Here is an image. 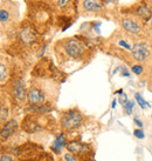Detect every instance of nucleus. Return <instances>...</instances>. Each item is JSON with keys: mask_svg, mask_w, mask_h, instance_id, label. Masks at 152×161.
I'll return each instance as SVG.
<instances>
[{"mask_svg": "<svg viewBox=\"0 0 152 161\" xmlns=\"http://www.w3.org/2000/svg\"><path fill=\"white\" fill-rule=\"evenodd\" d=\"M82 121H83L82 114L76 109H70L62 115L60 124H61L62 129L70 131V129H75L77 127H80L82 125Z\"/></svg>", "mask_w": 152, "mask_h": 161, "instance_id": "f257e3e1", "label": "nucleus"}, {"mask_svg": "<svg viewBox=\"0 0 152 161\" xmlns=\"http://www.w3.org/2000/svg\"><path fill=\"white\" fill-rule=\"evenodd\" d=\"M112 1H115V0H104V2H112Z\"/></svg>", "mask_w": 152, "mask_h": 161, "instance_id": "cd10ccee", "label": "nucleus"}, {"mask_svg": "<svg viewBox=\"0 0 152 161\" xmlns=\"http://www.w3.org/2000/svg\"><path fill=\"white\" fill-rule=\"evenodd\" d=\"M132 55L135 58V60H137L138 63H145L150 55H151V52H150V47L146 42H138L136 44L132 50Z\"/></svg>", "mask_w": 152, "mask_h": 161, "instance_id": "f03ea898", "label": "nucleus"}, {"mask_svg": "<svg viewBox=\"0 0 152 161\" xmlns=\"http://www.w3.org/2000/svg\"><path fill=\"white\" fill-rule=\"evenodd\" d=\"M22 128H23V131H26L27 133H34V132H38V131L41 129L40 126H39L36 122H34V121H28V120L23 121Z\"/></svg>", "mask_w": 152, "mask_h": 161, "instance_id": "f8f14e48", "label": "nucleus"}, {"mask_svg": "<svg viewBox=\"0 0 152 161\" xmlns=\"http://www.w3.org/2000/svg\"><path fill=\"white\" fill-rule=\"evenodd\" d=\"M137 14H138L141 18H143L144 20H149L152 15L151 11L149 9V7H148V6H144V5H142V6H139V7L137 8Z\"/></svg>", "mask_w": 152, "mask_h": 161, "instance_id": "ddd939ff", "label": "nucleus"}, {"mask_svg": "<svg viewBox=\"0 0 152 161\" xmlns=\"http://www.w3.org/2000/svg\"><path fill=\"white\" fill-rule=\"evenodd\" d=\"M27 100L31 105H41L45 101V94L41 89L36 88V87H32L28 92H27Z\"/></svg>", "mask_w": 152, "mask_h": 161, "instance_id": "20e7f679", "label": "nucleus"}, {"mask_svg": "<svg viewBox=\"0 0 152 161\" xmlns=\"http://www.w3.org/2000/svg\"><path fill=\"white\" fill-rule=\"evenodd\" d=\"M118 45L122 46V47H124V48H126V50H130V51L132 50V47L130 46V44H128V42L124 41V40H119V41H118Z\"/></svg>", "mask_w": 152, "mask_h": 161, "instance_id": "4be33fe9", "label": "nucleus"}, {"mask_svg": "<svg viewBox=\"0 0 152 161\" xmlns=\"http://www.w3.org/2000/svg\"><path fill=\"white\" fill-rule=\"evenodd\" d=\"M134 106H135L134 101H128V104L124 106V111H125V113H126L128 115H130V114L132 113V108H134Z\"/></svg>", "mask_w": 152, "mask_h": 161, "instance_id": "dca6fc26", "label": "nucleus"}, {"mask_svg": "<svg viewBox=\"0 0 152 161\" xmlns=\"http://www.w3.org/2000/svg\"><path fill=\"white\" fill-rule=\"evenodd\" d=\"M65 51L66 53L73 58V59H77L80 58L83 53H84V45L75 39H72V40H68L65 45Z\"/></svg>", "mask_w": 152, "mask_h": 161, "instance_id": "7ed1b4c3", "label": "nucleus"}, {"mask_svg": "<svg viewBox=\"0 0 152 161\" xmlns=\"http://www.w3.org/2000/svg\"><path fill=\"white\" fill-rule=\"evenodd\" d=\"M66 148L68 150V152L73 153V154H87L90 152V147L85 144L78 142V141H69L66 145Z\"/></svg>", "mask_w": 152, "mask_h": 161, "instance_id": "423d86ee", "label": "nucleus"}, {"mask_svg": "<svg viewBox=\"0 0 152 161\" xmlns=\"http://www.w3.org/2000/svg\"><path fill=\"white\" fill-rule=\"evenodd\" d=\"M82 6H83V9L88 12H98L103 7L101 0H83Z\"/></svg>", "mask_w": 152, "mask_h": 161, "instance_id": "1a4fd4ad", "label": "nucleus"}, {"mask_svg": "<svg viewBox=\"0 0 152 161\" xmlns=\"http://www.w3.org/2000/svg\"><path fill=\"white\" fill-rule=\"evenodd\" d=\"M135 99H136L137 104L141 106V108H142V109L146 108V106H148V102H146V101L143 99V96H142L139 93H136V95H135Z\"/></svg>", "mask_w": 152, "mask_h": 161, "instance_id": "4468645a", "label": "nucleus"}, {"mask_svg": "<svg viewBox=\"0 0 152 161\" xmlns=\"http://www.w3.org/2000/svg\"><path fill=\"white\" fill-rule=\"evenodd\" d=\"M116 104H117V101H116V99H115V100L112 101V105H111V107H112V108H115V107H116Z\"/></svg>", "mask_w": 152, "mask_h": 161, "instance_id": "bb28decb", "label": "nucleus"}, {"mask_svg": "<svg viewBox=\"0 0 152 161\" xmlns=\"http://www.w3.org/2000/svg\"><path fill=\"white\" fill-rule=\"evenodd\" d=\"M0 161H16V160L13 157H11V155H2L0 158Z\"/></svg>", "mask_w": 152, "mask_h": 161, "instance_id": "5701e85b", "label": "nucleus"}, {"mask_svg": "<svg viewBox=\"0 0 152 161\" xmlns=\"http://www.w3.org/2000/svg\"><path fill=\"white\" fill-rule=\"evenodd\" d=\"M7 77V68L0 64V81H2Z\"/></svg>", "mask_w": 152, "mask_h": 161, "instance_id": "aec40b11", "label": "nucleus"}, {"mask_svg": "<svg viewBox=\"0 0 152 161\" xmlns=\"http://www.w3.org/2000/svg\"><path fill=\"white\" fill-rule=\"evenodd\" d=\"M63 158H65V161H77V158L75 157V154H73L70 152L66 153Z\"/></svg>", "mask_w": 152, "mask_h": 161, "instance_id": "412c9836", "label": "nucleus"}, {"mask_svg": "<svg viewBox=\"0 0 152 161\" xmlns=\"http://www.w3.org/2000/svg\"><path fill=\"white\" fill-rule=\"evenodd\" d=\"M122 75H123V77H130V73H129V71H128L125 67H124L123 71H122Z\"/></svg>", "mask_w": 152, "mask_h": 161, "instance_id": "a878e982", "label": "nucleus"}, {"mask_svg": "<svg viewBox=\"0 0 152 161\" xmlns=\"http://www.w3.org/2000/svg\"><path fill=\"white\" fill-rule=\"evenodd\" d=\"M9 18V14L6 9H0V21L4 22V21H7Z\"/></svg>", "mask_w": 152, "mask_h": 161, "instance_id": "a211bd4d", "label": "nucleus"}, {"mask_svg": "<svg viewBox=\"0 0 152 161\" xmlns=\"http://www.w3.org/2000/svg\"><path fill=\"white\" fill-rule=\"evenodd\" d=\"M122 26L126 32H129L131 34H138L142 31L141 24L136 19H132V18H123Z\"/></svg>", "mask_w": 152, "mask_h": 161, "instance_id": "39448f33", "label": "nucleus"}, {"mask_svg": "<svg viewBox=\"0 0 152 161\" xmlns=\"http://www.w3.org/2000/svg\"><path fill=\"white\" fill-rule=\"evenodd\" d=\"M20 38H21V41L25 42V44H29L32 41L35 40V33L31 29V28H23L20 33Z\"/></svg>", "mask_w": 152, "mask_h": 161, "instance_id": "9b49d317", "label": "nucleus"}, {"mask_svg": "<svg viewBox=\"0 0 152 161\" xmlns=\"http://www.w3.org/2000/svg\"><path fill=\"white\" fill-rule=\"evenodd\" d=\"M16 128H18V122H16V120H9V121H7V122L4 125V127L1 128V131H0V139H1V140L8 139L11 135H13V134L15 133Z\"/></svg>", "mask_w": 152, "mask_h": 161, "instance_id": "0eeeda50", "label": "nucleus"}, {"mask_svg": "<svg viewBox=\"0 0 152 161\" xmlns=\"http://www.w3.org/2000/svg\"><path fill=\"white\" fill-rule=\"evenodd\" d=\"M135 122H136V125H137L139 128H142V127H143V122H142V121H141V120H139L137 116H135Z\"/></svg>", "mask_w": 152, "mask_h": 161, "instance_id": "393cba45", "label": "nucleus"}, {"mask_svg": "<svg viewBox=\"0 0 152 161\" xmlns=\"http://www.w3.org/2000/svg\"><path fill=\"white\" fill-rule=\"evenodd\" d=\"M134 134H135V137H136L137 139H141V140H143V139L145 138V134H144V132H143L142 128H137V129H135Z\"/></svg>", "mask_w": 152, "mask_h": 161, "instance_id": "6ab92c4d", "label": "nucleus"}, {"mask_svg": "<svg viewBox=\"0 0 152 161\" xmlns=\"http://www.w3.org/2000/svg\"><path fill=\"white\" fill-rule=\"evenodd\" d=\"M66 145H67V141H66L65 134L61 133V134L53 141V145L50 146V150H52L54 153H61L62 148L66 147Z\"/></svg>", "mask_w": 152, "mask_h": 161, "instance_id": "9d476101", "label": "nucleus"}, {"mask_svg": "<svg viewBox=\"0 0 152 161\" xmlns=\"http://www.w3.org/2000/svg\"><path fill=\"white\" fill-rule=\"evenodd\" d=\"M131 70H132V72L135 73V74H137V75H141L142 73H143V71H144V67L142 66V65H134L132 67H131Z\"/></svg>", "mask_w": 152, "mask_h": 161, "instance_id": "2eb2a0df", "label": "nucleus"}, {"mask_svg": "<svg viewBox=\"0 0 152 161\" xmlns=\"http://www.w3.org/2000/svg\"><path fill=\"white\" fill-rule=\"evenodd\" d=\"M128 101H129V100H128V95H126V94L122 93V94L118 96V102H119V104H121L123 107H124V106L128 104Z\"/></svg>", "mask_w": 152, "mask_h": 161, "instance_id": "f3484780", "label": "nucleus"}, {"mask_svg": "<svg viewBox=\"0 0 152 161\" xmlns=\"http://www.w3.org/2000/svg\"><path fill=\"white\" fill-rule=\"evenodd\" d=\"M68 2H69V0H58V5H59V7H66Z\"/></svg>", "mask_w": 152, "mask_h": 161, "instance_id": "b1692460", "label": "nucleus"}, {"mask_svg": "<svg viewBox=\"0 0 152 161\" xmlns=\"http://www.w3.org/2000/svg\"><path fill=\"white\" fill-rule=\"evenodd\" d=\"M13 94H14V98L19 101H22L27 94H26V87H25V82L23 80L20 78L15 81L14 83V87H13Z\"/></svg>", "mask_w": 152, "mask_h": 161, "instance_id": "6e6552de", "label": "nucleus"}]
</instances>
